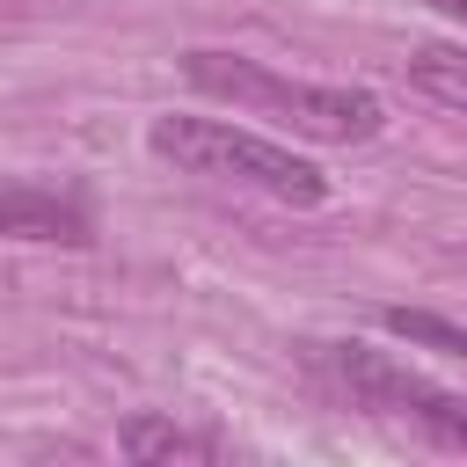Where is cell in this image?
Segmentation results:
<instances>
[{"label":"cell","instance_id":"cell-1","mask_svg":"<svg viewBox=\"0 0 467 467\" xmlns=\"http://www.w3.org/2000/svg\"><path fill=\"white\" fill-rule=\"evenodd\" d=\"M182 80L197 95H219L248 117H270L299 139H328V146H350V139H379L387 124V102L372 88H343V80H285L241 51H190L182 58Z\"/></svg>","mask_w":467,"mask_h":467},{"label":"cell","instance_id":"cell-2","mask_svg":"<svg viewBox=\"0 0 467 467\" xmlns=\"http://www.w3.org/2000/svg\"><path fill=\"white\" fill-rule=\"evenodd\" d=\"M146 146L168 161V168H182V175H219V182H248V190H263V197H277V204H299V212H314V204H328V175L306 161V153H292V146H277V139H263V131H248V124H234V117H153L146 124Z\"/></svg>","mask_w":467,"mask_h":467},{"label":"cell","instance_id":"cell-3","mask_svg":"<svg viewBox=\"0 0 467 467\" xmlns=\"http://www.w3.org/2000/svg\"><path fill=\"white\" fill-rule=\"evenodd\" d=\"M328 365L343 372V387H358L372 409H394V416H416L438 445L467 452V394H445L431 387L423 372H409L401 358L372 350V343H328Z\"/></svg>","mask_w":467,"mask_h":467},{"label":"cell","instance_id":"cell-4","mask_svg":"<svg viewBox=\"0 0 467 467\" xmlns=\"http://www.w3.org/2000/svg\"><path fill=\"white\" fill-rule=\"evenodd\" d=\"M0 241H66V248H80V241H95V219L73 197L44 190V182H0Z\"/></svg>","mask_w":467,"mask_h":467},{"label":"cell","instance_id":"cell-5","mask_svg":"<svg viewBox=\"0 0 467 467\" xmlns=\"http://www.w3.org/2000/svg\"><path fill=\"white\" fill-rule=\"evenodd\" d=\"M117 445L131 460H219V438L204 431H182V423H161V416H131L117 431Z\"/></svg>","mask_w":467,"mask_h":467},{"label":"cell","instance_id":"cell-6","mask_svg":"<svg viewBox=\"0 0 467 467\" xmlns=\"http://www.w3.org/2000/svg\"><path fill=\"white\" fill-rule=\"evenodd\" d=\"M409 88L431 95V102H445V109H467V51H452V44L409 51Z\"/></svg>","mask_w":467,"mask_h":467},{"label":"cell","instance_id":"cell-7","mask_svg":"<svg viewBox=\"0 0 467 467\" xmlns=\"http://www.w3.org/2000/svg\"><path fill=\"white\" fill-rule=\"evenodd\" d=\"M379 321H387V336H401V343H423V350H438V358H467V328H452V321H438V314L387 306Z\"/></svg>","mask_w":467,"mask_h":467},{"label":"cell","instance_id":"cell-8","mask_svg":"<svg viewBox=\"0 0 467 467\" xmlns=\"http://www.w3.org/2000/svg\"><path fill=\"white\" fill-rule=\"evenodd\" d=\"M431 7H445V15H467V0H431Z\"/></svg>","mask_w":467,"mask_h":467}]
</instances>
